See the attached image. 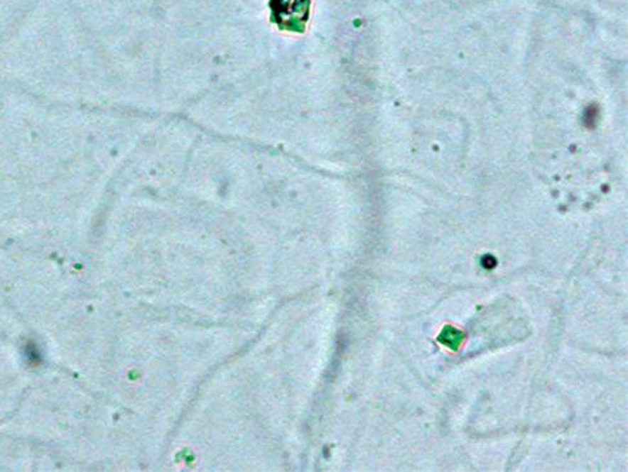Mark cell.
<instances>
[{"label":"cell","mask_w":628,"mask_h":472,"mask_svg":"<svg viewBox=\"0 0 628 472\" xmlns=\"http://www.w3.org/2000/svg\"><path fill=\"white\" fill-rule=\"evenodd\" d=\"M270 21L279 30L303 34L306 31L311 0H270Z\"/></svg>","instance_id":"6da1fadb"},{"label":"cell","mask_w":628,"mask_h":472,"mask_svg":"<svg viewBox=\"0 0 628 472\" xmlns=\"http://www.w3.org/2000/svg\"><path fill=\"white\" fill-rule=\"evenodd\" d=\"M462 339H463V333L457 331L455 328L450 326V325L445 326L439 336L440 342L448 346L449 348H452L453 351L458 350V347L461 345Z\"/></svg>","instance_id":"7a4b0ae2"}]
</instances>
